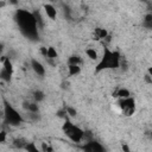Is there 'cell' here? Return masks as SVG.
Instances as JSON below:
<instances>
[{
  "instance_id": "obj_1",
  "label": "cell",
  "mask_w": 152,
  "mask_h": 152,
  "mask_svg": "<svg viewBox=\"0 0 152 152\" xmlns=\"http://www.w3.org/2000/svg\"><path fill=\"white\" fill-rule=\"evenodd\" d=\"M14 19L19 26L20 32L31 40H37L38 34V27L34 19V15L32 12H28L26 10H18L15 12Z\"/></svg>"
},
{
  "instance_id": "obj_2",
  "label": "cell",
  "mask_w": 152,
  "mask_h": 152,
  "mask_svg": "<svg viewBox=\"0 0 152 152\" xmlns=\"http://www.w3.org/2000/svg\"><path fill=\"white\" fill-rule=\"evenodd\" d=\"M120 62H121V55L118 50H110L109 48H104L103 53L101 59L99 61V63L95 66L94 72L95 74H100L103 70H112V69H118L120 66Z\"/></svg>"
},
{
  "instance_id": "obj_3",
  "label": "cell",
  "mask_w": 152,
  "mask_h": 152,
  "mask_svg": "<svg viewBox=\"0 0 152 152\" xmlns=\"http://www.w3.org/2000/svg\"><path fill=\"white\" fill-rule=\"evenodd\" d=\"M4 121L10 126H19L24 122L21 114L7 101L4 99Z\"/></svg>"
},
{
  "instance_id": "obj_4",
  "label": "cell",
  "mask_w": 152,
  "mask_h": 152,
  "mask_svg": "<svg viewBox=\"0 0 152 152\" xmlns=\"http://www.w3.org/2000/svg\"><path fill=\"white\" fill-rule=\"evenodd\" d=\"M62 129H63L64 134H65L72 142H80V141L83 140L84 131H83L81 127L74 125L69 119H65V121H64V124H63V126H62Z\"/></svg>"
},
{
  "instance_id": "obj_5",
  "label": "cell",
  "mask_w": 152,
  "mask_h": 152,
  "mask_svg": "<svg viewBox=\"0 0 152 152\" xmlns=\"http://www.w3.org/2000/svg\"><path fill=\"white\" fill-rule=\"evenodd\" d=\"M119 107L124 115L132 116L135 113V100L132 96H128L126 99H119Z\"/></svg>"
},
{
  "instance_id": "obj_6",
  "label": "cell",
  "mask_w": 152,
  "mask_h": 152,
  "mask_svg": "<svg viewBox=\"0 0 152 152\" xmlns=\"http://www.w3.org/2000/svg\"><path fill=\"white\" fill-rule=\"evenodd\" d=\"M82 150L83 151H87V152H103L104 151V147L97 142L96 140H88L83 146H82Z\"/></svg>"
},
{
  "instance_id": "obj_7",
  "label": "cell",
  "mask_w": 152,
  "mask_h": 152,
  "mask_svg": "<svg viewBox=\"0 0 152 152\" xmlns=\"http://www.w3.org/2000/svg\"><path fill=\"white\" fill-rule=\"evenodd\" d=\"M30 63H31V68H32V70L34 71L36 75H38L39 77H43V76L45 75V68H44V65H43L38 59L31 58Z\"/></svg>"
},
{
  "instance_id": "obj_8",
  "label": "cell",
  "mask_w": 152,
  "mask_h": 152,
  "mask_svg": "<svg viewBox=\"0 0 152 152\" xmlns=\"http://www.w3.org/2000/svg\"><path fill=\"white\" fill-rule=\"evenodd\" d=\"M43 8H44L45 14H46L51 20H55V19L57 18V10H56V7H55L52 4L48 2V4H45V5L43 6Z\"/></svg>"
},
{
  "instance_id": "obj_9",
  "label": "cell",
  "mask_w": 152,
  "mask_h": 152,
  "mask_svg": "<svg viewBox=\"0 0 152 152\" xmlns=\"http://www.w3.org/2000/svg\"><path fill=\"white\" fill-rule=\"evenodd\" d=\"M23 108L27 112H30V114H37L39 112V107L37 104V102H23Z\"/></svg>"
},
{
  "instance_id": "obj_10",
  "label": "cell",
  "mask_w": 152,
  "mask_h": 152,
  "mask_svg": "<svg viewBox=\"0 0 152 152\" xmlns=\"http://www.w3.org/2000/svg\"><path fill=\"white\" fill-rule=\"evenodd\" d=\"M107 36H108V31H107L106 28H103V27H97V28H95L94 34H93V37H94L95 40H103Z\"/></svg>"
},
{
  "instance_id": "obj_11",
  "label": "cell",
  "mask_w": 152,
  "mask_h": 152,
  "mask_svg": "<svg viewBox=\"0 0 152 152\" xmlns=\"http://www.w3.org/2000/svg\"><path fill=\"white\" fill-rule=\"evenodd\" d=\"M128 96H131V91L127 88H118L113 93V97L115 99H126Z\"/></svg>"
},
{
  "instance_id": "obj_12",
  "label": "cell",
  "mask_w": 152,
  "mask_h": 152,
  "mask_svg": "<svg viewBox=\"0 0 152 152\" xmlns=\"http://www.w3.org/2000/svg\"><path fill=\"white\" fill-rule=\"evenodd\" d=\"M81 72V66L76 64H68V74L69 76H77Z\"/></svg>"
},
{
  "instance_id": "obj_13",
  "label": "cell",
  "mask_w": 152,
  "mask_h": 152,
  "mask_svg": "<svg viewBox=\"0 0 152 152\" xmlns=\"http://www.w3.org/2000/svg\"><path fill=\"white\" fill-rule=\"evenodd\" d=\"M12 75H13L12 72L7 71L5 68H1V70H0V80L1 81H4V82H11Z\"/></svg>"
},
{
  "instance_id": "obj_14",
  "label": "cell",
  "mask_w": 152,
  "mask_h": 152,
  "mask_svg": "<svg viewBox=\"0 0 152 152\" xmlns=\"http://www.w3.org/2000/svg\"><path fill=\"white\" fill-rule=\"evenodd\" d=\"M32 13H33V15H34V19H36L38 30H43V27H44V21H43V18H42L40 12H39V11H34V12H32Z\"/></svg>"
},
{
  "instance_id": "obj_15",
  "label": "cell",
  "mask_w": 152,
  "mask_h": 152,
  "mask_svg": "<svg viewBox=\"0 0 152 152\" xmlns=\"http://www.w3.org/2000/svg\"><path fill=\"white\" fill-rule=\"evenodd\" d=\"M58 57V53L57 51L55 50L53 46H49L48 48V55H46V61H52V59H56Z\"/></svg>"
},
{
  "instance_id": "obj_16",
  "label": "cell",
  "mask_w": 152,
  "mask_h": 152,
  "mask_svg": "<svg viewBox=\"0 0 152 152\" xmlns=\"http://www.w3.org/2000/svg\"><path fill=\"white\" fill-rule=\"evenodd\" d=\"M2 68H5L7 71H10V72L13 74V64H12L10 57H7V56L5 57V59L2 61Z\"/></svg>"
},
{
  "instance_id": "obj_17",
  "label": "cell",
  "mask_w": 152,
  "mask_h": 152,
  "mask_svg": "<svg viewBox=\"0 0 152 152\" xmlns=\"http://www.w3.org/2000/svg\"><path fill=\"white\" fill-rule=\"evenodd\" d=\"M82 63V58L78 55H71L68 58V64H76V65H81Z\"/></svg>"
},
{
  "instance_id": "obj_18",
  "label": "cell",
  "mask_w": 152,
  "mask_h": 152,
  "mask_svg": "<svg viewBox=\"0 0 152 152\" xmlns=\"http://www.w3.org/2000/svg\"><path fill=\"white\" fill-rule=\"evenodd\" d=\"M44 97H45V94H44V91H42V90H34L33 91V100H34V102H42L43 100H44Z\"/></svg>"
},
{
  "instance_id": "obj_19",
  "label": "cell",
  "mask_w": 152,
  "mask_h": 152,
  "mask_svg": "<svg viewBox=\"0 0 152 152\" xmlns=\"http://www.w3.org/2000/svg\"><path fill=\"white\" fill-rule=\"evenodd\" d=\"M142 25H144L146 28H151V27H152V13H147V14L144 17Z\"/></svg>"
},
{
  "instance_id": "obj_20",
  "label": "cell",
  "mask_w": 152,
  "mask_h": 152,
  "mask_svg": "<svg viewBox=\"0 0 152 152\" xmlns=\"http://www.w3.org/2000/svg\"><path fill=\"white\" fill-rule=\"evenodd\" d=\"M86 55H87V56H88V58H89V59H91V61H96V59L99 58L97 52L95 51V49H91V48H89V49H87V50H86Z\"/></svg>"
},
{
  "instance_id": "obj_21",
  "label": "cell",
  "mask_w": 152,
  "mask_h": 152,
  "mask_svg": "<svg viewBox=\"0 0 152 152\" xmlns=\"http://www.w3.org/2000/svg\"><path fill=\"white\" fill-rule=\"evenodd\" d=\"M24 150H26L28 152H38L39 151L34 142H26V145L24 146Z\"/></svg>"
},
{
  "instance_id": "obj_22",
  "label": "cell",
  "mask_w": 152,
  "mask_h": 152,
  "mask_svg": "<svg viewBox=\"0 0 152 152\" xmlns=\"http://www.w3.org/2000/svg\"><path fill=\"white\" fill-rule=\"evenodd\" d=\"M26 142H27V141H26L25 139H23V138H18V139L14 140L13 144H14V146L18 147V148H24V146L26 145Z\"/></svg>"
},
{
  "instance_id": "obj_23",
  "label": "cell",
  "mask_w": 152,
  "mask_h": 152,
  "mask_svg": "<svg viewBox=\"0 0 152 152\" xmlns=\"http://www.w3.org/2000/svg\"><path fill=\"white\" fill-rule=\"evenodd\" d=\"M65 112H66V114H68V116H76L77 115V110L75 109V108H72V107H70V106H68L66 108H65Z\"/></svg>"
},
{
  "instance_id": "obj_24",
  "label": "cell",
  "mask_w": 152,
  "mask_h": 152,
  "mask_svg": "<svg viewBox=\"0 0 152 152\" xmlns=\"http://www.w3.org/2000/svg\"><path fill=\"white\" fill-rule=\"evenodd\" d=\"M43 152H52L53 151V147L50 146L48 142H42V148H40Z\"/></svg>"
},
{
  "instance_id": "obj_25",
  "label": "cell",
  "mask_w": 152,
  "mask_h": 152,
  "mask_svg": "<svg viewBox=\"0 0 152 152\" xmlns=\"http://www.w3.org/2000/svg\"><path fill=\"white\" fill-rule=\"evenodd\" d=\"M6 139H7V134H6V132H5V131H0V144L5 142Z\"/></svg>"
},
{
  "instance_id": "obj_26",
  "label": "cell",
  "mask_w": 152,
  "mask_h": 152,
  "mask_svg": "<svg viewBox=\"0 0 152 152\" xmlns=\"http://www.w3.org/2000/svg\"><path fill=\"white\" fill-rule=\"evenodd\" d=\"M39 51H40V55H42L43 57L46 58V55H48V48H46V46H40Z\"/></svg>"
},
{
  "instance_id": "obj_27",
  "label": "cell",
  "mask_w": 152,
  "mask_h": 152,
  "mask_svg": "<svg viewBox=\"0 0 152 152\" xmlns=\"http://www.w3.org/2000/svg\"><path fill=\"white\" fill-rule=\"evenodd\" d=\"M144 80H145V82L147 83V84H151L152 83V75H150L148 72L144 76Z\"/></svg>"
},
{
  "instance_id": "obj_28",
  "label": "cell",
  "mask_w": 152,
  "mask_h": 152,
  "mask_svg": "<svg viewBox=\"0 0 152 152\" xmlns=\"http://www.w3.org/2000/svg\"><path fill=\"white\" fill-rule=\"evenodd\" d=\"M122 151H125V152H129V147H128L126 144H124V145H122Z\"/></svg>"
},
{
  "instance_id": "obj_29",
  "label": "cell",
  "mask_w": 152,
  "mask_h": 152,
  "mask_svg": "<svg viewBox=\"0 0 152 152\" xmlns=\"http://www.w3.org/2000/svg\"><path fill=\"white\" fill-rule=\"evenodd\" d=\"M2 52H4V44L0 42V56H2Z\"/></svg>"
},
{
  "instance_id": "obj_30",
  "label": "cell",
  "mask_w": 152,
  "mask_h": 152,
  "mask_svg": "<svg viewBox=\"0 0 152 152\" xmlns=\"http://www.w3.org/2000/svg\"><path fill=\"white\" fill-rule=\"evenodd\" d=\"M4 119V109H0V120Z\"/></svg>"
},
{
  "instance_id": "obj_31",
  "label": "cell",
  "mask_w": 152,
  "mask_h": 152,
  "mask_svg": "<svg viewBox=\"0 0 152 152\" xmlns=\"http://www.w3.org/2000/svg\"><path fill=\"white\" fill-rule=\"evenodd\" d=\"M5 5H6V2H5V1H2V0H1V1H0V8H1V7H4V6H5Z\"/></svg>"
},
{
  "instance_id": "obj_32",
  "label": "cell",
  "mask_w": 152,
  "mask_h": 152,
  "mask_svg": "<svg viewBox=\"0 0 152 152\" xmlns=\"http://www.w3.org/2000/svg\"><path fill=\"white\" fill-rule=\"evenodd\" d=\"M8 1H10L11 4H13V5H15V4L18 2V0H8Z\"/></svg>"
},
{
  "instance_id": "obj_33",
  "label": "cell",
  "mask_w": 152,
  "mask_h": 152,
  "mask_svg": "<svg viewBox=\"0 0 152 152\" xmlns=\"http://www.w3.org/2000/svg\"><path fill=\"white\" fill-rule=\"evenodd\" d=\"M50 4H52V2H55V1H57V0H48Z\"/></svg>"
}]
</instances>
